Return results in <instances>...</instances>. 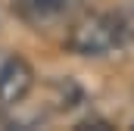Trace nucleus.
Masks as SVG:
<instances>
[{"label":"nucleus","mask_w":134,"mask_h":131,"mask_svg":"<svg viewBox=\"0 0 134 131\" xmlns=\"http://www.w3.org/2000/svg\"><path fill=\"white\" fill-rule=\"evenodd\" d=\"M131 41V25L115 13H87L66 31V50L75 56H109Z\"/></svg>","instance_id":"nucleus-1"},{"label":"nucleus","mask_w":134,"mask_h":131,"mask_svg":"<svg viewBox=\"0 0 134 131\" xmlns=\"http://www.w3.org/2000/svg\"><path fill=\"white\" fill-rule=\"evenodd\" d=\"M34 91V69L19 53L0 50V103L19 106Z\"/></svg>","instance_id":"nucleus-2"},{"label":"nucleus","mask_w":134,"mask_h":131,"mask_svg":"<svg viewBox=\"0 0 134 131\" xmlns=\"http://www.w3.org/2000/svg\"><path fill=\"white\" fill-rule=\"evenodd\" d=\"M19 3V9L28 16V19H56V16H63L66 9H72L78 0H16Z\"/></svg>","instance_id":"nucleus-3"},{"label":"nucleus","mask_w":134,"mask_h":131,"mask_svg":"<svg viewBox=\"0 0 134 131\" xmlns=\"http://www.w3.org/2000/svg\"><path fill=\"white\" fill-rule=\"evenodd\" d=\"M128 6H131V13H134V0H131V3H128Z\"/></svg>","instance_id":"nucleus-4"}]
</instances>
